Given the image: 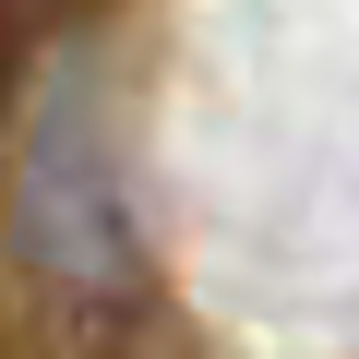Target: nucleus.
Wrapping results in <instances>:
<instances>
[{
	"label": "nucleus",
	"instance_id": "f257e3e1",
	"mask_svg": "<svg viewBox=\"0 0 359 359\" xmlns=\"http://www.w3.org/2000/svg\"><path fill=\"white\" fill-rule=\"evenodd\" d=\"M0 240L48 299H132L144 228H132V144H120V60L108 25L72 13L13 48L0 84Z\"/></svg>",
	"mask_w": 359,
	"mask_h": 359
}]
</instances>
